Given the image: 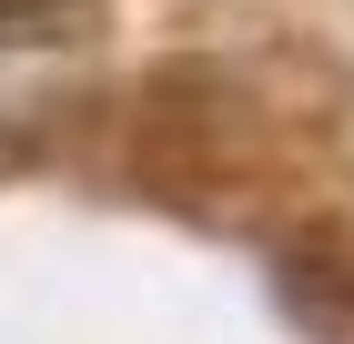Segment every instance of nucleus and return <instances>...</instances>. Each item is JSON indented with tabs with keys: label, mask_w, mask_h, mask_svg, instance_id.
Masks as SVG:
<instances>
[{
	"label": "nucleus",
	"mask_w": 354,
	"mask_h": 344,
	"mask_svg": "<svg viewBox=\"0 0 354 344\" xmlns=\"http://www.w3.org/2000/svg\"><path fill=\"white\" fill-rule=\"evenodd\" d=\"M91 21V0H0V51H30V41H71Z\"/></svg>",
	"instance_id": "nucleus-1"
},
{
	"label": "nucleus",
	"mask_w": 354,
	"mask_h": 344,
	"mask_svg": "<svg viewBox=\"0 0 354 344\" xmlns=\"http://www.w3.org/2000/svg\"><path fill=\"white\" fill-rule=\"evenodd\" d=\"M10 162H21V142H10V132H0V172H10Z\"/></svg>",
	"instance_id": "nucleus-2"
}]
</instances>
